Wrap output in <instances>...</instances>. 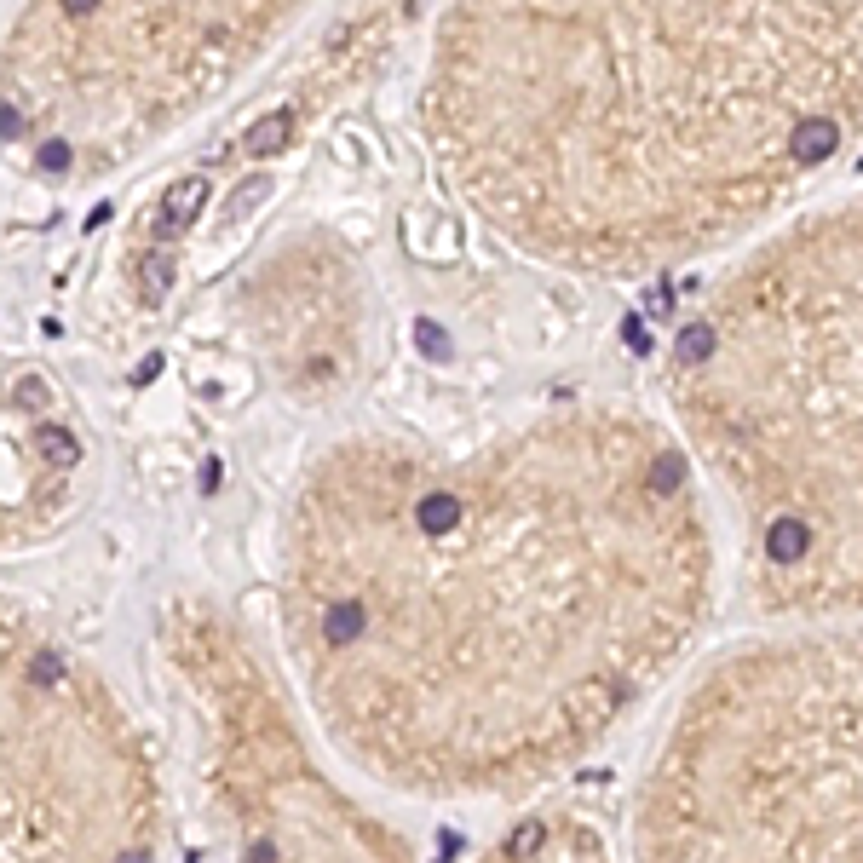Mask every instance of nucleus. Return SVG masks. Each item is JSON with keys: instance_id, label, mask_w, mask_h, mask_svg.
I'll use <instances>...</instances> for the list:
<instances>
[{"instance_id": "obj_12", "label": "nucleus", "mask_w": 863, "mask_h": 863, "mask_svg": "<svg viewBox=\"0 0 863 863\" xmlns=\"http://www.w3.org/2000/svg\"><path fill=\"white\" fill-rule=\"evenodd\" d=\"M41 167H47V173H64V167H70V144H47V150H41Z\"/></svg>"}, {"instance_id": "obj_11", "label": "nucleus", "mask_w": 863, "mask_h": 863, "mask_svg": "<svg viewBox=\"0 0 863 863\" xmlns=\"http://www.w3.org/2000/svg\"><path fill=\"white\" fill-rule=\"evenodd\" d=\"M12 403H18V409H47V386H41V380H24V386L12 392Z\"/></svg>"}, {"instance_id": "obj_1", "label": "nucleus", "mask_w": 863, "mask_h": 863, "mask_svg": "<svg viewBox=\"0 0 863 863\" xmlns=\"http://www.w3.org/2000/svg\"><path fill=\"white\" fill-rule=\"evenodd\" d=\"M438 98L472 196L524 248L697 265L863 150V6L455 12Z\"/></svg>"}, {"instance_id": "obj_8", "label": "nucleus", "mask_w": 863, "mask_h": 863, "mask_svg": "<svg viewBox=\"0 0 863 863\" xmlns=\"http://www.w3.org/2000/svg\"><path fill=\"white\" fill-rule=\"evenodd\" d=\"M139 282H144V294H150V300H162L167 288H173V254H167V248L144 254L139 259Z\"/></svg>"}, {"instance_id": "obj_2", "label": "nucleus", "mask_w": 863, "mask_h": 863, "mask_svg": "<svg viewBox=\"0 0 863 863\" xmlns=\"http://www.w3.org/2000/svg\"><path fill=\"white\" fill-rule=\"evenodd\" d=\"M420 633L380 720L397 771L513 789L593 748L674 674L720 599V530L691 455L633 409L559 415L461 472L420 536Z\"/></svg>"}, {"instance_id": "obj_3", "label": "nucleus", "mask_w": 863, "mask_h": 863, "mask_svg": "<svg viewBox=\"0 0 863 863\" xmlns=\"http://www.w3.org/2000/svg\"><path fill=\"white\" fill-rule=\"evenodd\" d=\"M668 403L754 610L863 616V190L731 254L668 340Z\"/></svg>"}, {"instance_id": "obj_6", "label": "nucleus", "mask_w": 863, "mask_h": 863, "mask_svg": "<svg viewBox=\"0 0 863 863\" xmlns=\"http://www.w3.org/2000/svg\"><path fill=\"white\" fill-rule=\"evenodd\" d=\"M288 139H294V116L288 110H271V116H259L248 133H242V150L248 156H277V150H288Z\"/></svg>"}, {"instance_id": "obj_10", "label": "nucleus", "mask_w": 863, "mask_h": 863, "mask_svg": "<svg viewBox=\"0 0 863 863\" xmlns=\"http://www.w3.org/2000/svg\"><path fill=\"white\" fill-rule=\"evenodd\" d=\"M29 679H35V685H58V679H64V656L41 651L35 662H29Z\"/></svg>"}, {"instance_id": "obj_13", "label": "nucleus", "mask_w": 863, "mask_h": 863, "mask_svg": "<svg viewBox=\"0 0 863 863\" xmlns=\"http://www.w3.org/2000/svg\"><path fill=\"white\" fill-rule=\"evenodd\" d=\"M420 346L432 351V357H449V340L438 334V323H420Z\"/></svg>"}, {"instance_id": "obj_14", "label": "nucleus", "mask_w": 863, "mask_h": 863, "mask_svg": "<svg viewBox=\"0 0 863 863\" xmlns=\"http://www.w3.org/2000/svg\"><path fill=\"white\" fill-rule=\"evenodd\" d=\"M0 133H6V139H18V133H24V116H18L12 104H0Z\"/></svg>"}, {"instance_id": "obj_15", "label": "nucleus", "mask_w": 863, "mask_h": 863, "mask_svg": "<svg viewBox=\"0 0 863 863\" xmlns=\"http://www.w3.org/2000/svg\"><path fill=\"white\" fill-rule=\"evenodd\" d=\"M156 374H162V351H150V357L139 363V374H133V380L144 386V380H156Z\"/></svg>"}, {"instance_id": "obj_7", "label": "nucleus", "mask_w": 863, "mask_h": 863, "mask_svg": "<svg viewBox=\"0 0 863 863\" xmlns=\"http://www.w3.org/2000/svg\"><path fill=\"white\" fill-rule=\"evenodd\" d=\"M35 449H41L47 467H81V444H75L64 426H41V432H35Z\"/></svg>"}, {"instance_id": "obj_9", "label": "nucleus", "mask_w": 863, "mask_h": 863, "mask_svg": "<svg viewBox=\"0 0 863 863\" xmlns=\"http://www.w3.org/2000/svg\"><path fill=\"white\" fill-rule=\"evenodd\" d=\"M265 190H271L265 179H248V185H242V196H236L231 208H225V225H231V219H242L248 208H259V202H265Z\"/></svg>"}, {"instance_id": "obj_5", "label": "nucleus", "mask_w": 863, "mask_h": 863, "mask_svg": "<svg viewBox=\"0 0 863 863\" xmlns=\"http://www.w3.org/2000/svg\"><path fill=\"white\" fill-rule=\"evenodd\" d=\"M202 208H208V179H185V185H173L162 196V213H156V236H162V242L185 236L190 225L202 219Z\"/></svg>"}, {"instance_id": "obj_4", "label": "nucleus", "mask_w": 863, "mask_h": 863, "mask_svg": "<svg viewBox=\"0 0 863 863\" xmlns=\"http://www.w3.org/2000/svg\"><path fill=\"white\" fill-rule=\"evenodd\" d=\"M633 863H863V616L766 622L691 679Z\"/></svg>"}]
</instances>
